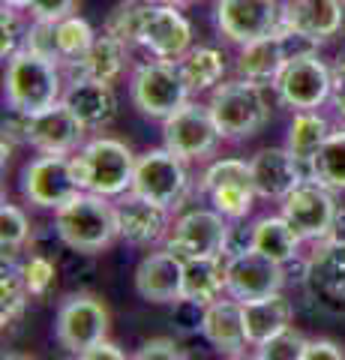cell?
Instances as JSON below:
<instances>
[{"mask_svg": "<svg viewBox=\"0 0 345 360\" xmlns=\"http://www.w3.org/2000/svg\"><path fill=\"white\" fill-rule=\"evenodd\" d=\"M255 193L264 198H285L297 184H304V162L294 160L292 150L264 148L249 160Z\"/></svg>", "mask_w": 345, "mask_h": 360, "instance_id": "cell-20", "label": "cell"}, {"mask_svg": "<svg viewBox=\"0 0 345 360\" xmlns=\"http://www.w3.org/2000/svg\"><path fill=\"white\" fill-rule=\"evenodd\" d=\"M0 33H4V42H0V54L4 60H9L13 54H18L25 49V37H21V27H18V15L13 6H4V18H0Z\"/></svg>", "mask_w": 345, "mask_h": 360, "instance_id": "cell-41", "label": "cell"}, {"mask_svg": "<svg viewBox=\"0 0 345 360\" xmlns=\"http://www.w3.org/2000/svg\"><path fill=\"white\" fill-rule=\"evenodd\" d=\"M255 250V225L247 229V225H228L226 231V243H222V258L231 262L237 255H247Z\"/></svg>", "mask_w": 345, "mask_h": 360, "instance_id": "cell-40", "label": "cell"}, {"mask_svg": "<svg viewBox=\"0 0 345 360\" xmlns=\"http://www.w3.org/2000/svg\"><path fill=\"white\" fill-rule=\"evenodd\" d=\"M204 189L214 207L222 213V217L240 219L252 210L255 201V180H252V168L249 162L240 160H219L207 168L204 174Z\"/></svg>", "mask_w": 345, "mask_h": 360, "instance_id": "cell-13", "label": "cell"}, {"mask_svg": "<svg viewBox=\"0 0 345 360\" xmlns=\"http://www.w3.org/2000/svg\"><path fill=\"white\" fill-rule=\"evenodd\" d=\"M124 63H126V42H120L111 33H103V37H96L91 51L79 63H70V70L72 78H96V82L111 84L124 72Z\"/></svg>", "mask_w": 345, "mask_h": 360, "instance_id": "cell-27", "label": "cell"}, {"mask_svg": "<svg viewBox=\"0 0 345 360\" xmlns=\"http://www.w3.org/2000/svg\"><path fill=\"white\" fill-rule=\"evenodd\" d=\"M189 42H193V27H189L183 13H177V6L162 4L148 9L138 33V45H144L157 60H181L189 51Z\"/></svg>", "mask_w": 345, "mask_h": 360, "instance_id": "cell-16", "label": "cell"}, {"mask_svg": "<svg viewBox=\"0 0 345 360\" xmlns=\"http://www.w3.org/2000/svg\"><path fill=\"white\" fill-rule=\"evenodd\" d=\"M280 25L282 9L276 0H216V27L237 45L271 37Z\"/></svg>", "mask_w": 345, "mask_h": 360, "instance_id": "cell-10", "label": "cell"}, {"mask_svg": "<svg viewBox=\"0 0 345 360\" xmlns=\"http://www.w3.org/2000/svg\"><path fill=\"white\" fill-rule=\"evenodd\" d=\"M148 9H150V4H124V6H117L105 21V33L117 37L120 42H126V45L138 42V33H141Z\"/></svg>", "mask_w": 345, "mask_h": 360, "instance_id": "cell-36", "label": "cell"}, {"mask_svg": "<svg viewBox=\"0 0 345 360\" xmlns=\"http://www.w3.org/2000/svg\"><path fill=\"white\" fill-rule=\"evenodd\" d=\"M327 135H330V123L325 117L315 115V111H300L292 120V127H288V150L294 153L297 162L309 165L318 148L327 141Z\"/></svg>", "mask_w": 345, "mask_h": 360, "instance_id": "cell-31", "label": "cell"}, {"mask_svg": "<svg viewBox=\"0 0 345 360\" xmlns=\"http://www.w3.org/2000/svg\"><path fill=\"white\" fill-rule=\"evenodd\" d=\"M243 324H247V340L261 345L267 340H273L276 333L288 330V324H292V303L282 295L249 300L243 303Z\"/></svg>", "mask_w": 345, "mask_h": 360, "instance_id": "cell-26", "label": "cell"}, {"mask_svg": "<svg viewBox=\"0 0 345 360\" xmlns=\"http://www.w3.org/2000/svg\"><path fill=\"white\" fill-rule=\"evenodd\" d=\"M285 63H288V54H285L280 30H276L271 37H261V39H252L243 45L240 58H237V72L255 84H276Z\"/></svg>", "mask_w": 345, "mask_h": 360, "instance_id": "cell-25", "label": "cell"}, {"mask_svg": "<svg viewBox=\"0 0 345 360\" xmlns=\"http://www.w3.org/2000/svg\"><path fill=\"white\" fill-rule=\"evenodd\" d=\"M313 180L327 189H345V129L330 132L327 141L318 148L313 162L306 165Z\"/></svg>", "mask_w": 345, "mask_h": 360, "instance_id": "cell-32", "label": "cell"}, {"mask_svg": "<svg viewBox=\"0 0 345 360\" xmlns=\"http://www.w3.org/2000/svg\"><path fill=\"white\" fill-rule=\"evenodd\" d=\"M177 70H181L189 94L193 90H207L222 82V75H226V58L216 49H210V45H198V49H189L183 54Z\"/></svg>", "mask_w": 345, "mask_h": 360, "instance_id": "cell-30", "label": "cell"}, {"mask_svg": "<svg viewBox=\"0 0 345 360\" xmlns=\"http://www.w3.org/2000/svg\"><path fill=\"white\" fill-rule=\"evenodd\" d=\"M117 229L120 238L132 246H153L157 240H162L165 229H169V207L129 195L117 207Z\"/></svg>", "mask_w": 345, "mask_h": 360, "instance_id": "cell-23", "label": "cell"}, {"mask_svg": "<svg viewBox=\"0 0 345 360\" xmlns=\"http://www.w3.org/2000/svg\"><path fill=\"white\" fill-rule=\"evenodd\" d=\"M136 291L150 303H177L183 291V262L169 250L141 258L136 267Z\"/></svg>", "mask_w": 345, "mask_h": 360, "instance_id": "cell-21", "label": "cell"}, {"mask_svg": "<svg viewBox=\"0 0 345 360\" xmlns=\"http://www.w3.org/2000/svg\"><path fill=\"white\" fill-rule=\"evenodd\" d=\"M25 49L42 54L48 60L60 63V51H58V21H39L33 18L30 30L25 33Z\"/></svg>", "mask_w": 345, "mask_h": 360, "instance_id": "cell-38", "label": "cell"}, {"mask_svg": "<svg viewBox=\"0 0 345 360\" xmlns=\"http://www.w3.org/2000/svg\"><path fill=\"white\" fill-rule=\"evenodd\" d=\"M136 162L132 150L117 139H93L79 150V156H72L82 189L96 195H120L132 189Z\"/></svg>", "mask_w": 345, "mask_h": 360, "instance_id": "cell-3", "label": "cell"}, {"mask_svg": "<svg viewBox=\"0 0 345 360\" xmlns=\"http://www.w3.org/2000/svg\"><path fill=\"white\" fill-rule=\"evenodd\" d=\"M282 4H288V0H282Z\"/></svg>", "mask_w": 345, "mask_h": 360, "instance_id": "cell-52", "label": "cell"}, {"mask_svg": "<svg viewBox=\"0 0 345 360\" xmlns=\"http://www.w3.org/2000/svg\"><path fill=\"white\" fill-rule=\"evenodd\" d=\"M228 279V264H222L219 255H204V258H189L183 262V291L181 297L195 300V303H214L219 291L226 288Z\"/></svg>", "mask_w": 345, "mask_h": 360, "instance_id": "cell-28", "label": "cell"}, {"mask_svg": "<svg viewBox=\"0 0 345 360\" xmlns=\"http://www.w3.org/2000/svg\"><path fill=\"white\" fill-rule=\"evenodd\" d=\"M306 342L297 330H282L276 333L273 340H267L259 345V360H304V352H306Z\"/></svg>", "mask_w": 345, "mask_h": 360, "instance_id": "cell-37", "label": "cell"}, {"mask_svg": "<svg viewBox=\"0 0 345 360\" xmlns=\"http://www.w3.org/2000/svg\"><path fill=\"white\" fill-rule=\"evenodd\" d=\"M304 360H345L342 348L330 340H313L306 342V352H304Z\"/></svg>", "mask_w": 345, "mask_h": 360, "instance_id": "cell-45", "label": "cell"}, {"mask_svg": "<svg viewBox=\"0 0 345 360\" xmlns=\"http://www.w3.org/2000/svg\"><path fill=\"white\" fill-rule=\"evenodd\" d=\"M6 360H25V357H6Z\"/></svg>", "mask_w": 345, "mask_h": 360, "instance_id": "cell-51", "label": "cell"}, {"mask_svg": "<svg viewBox=\"0 0 345 360\" xmlns=\"http://www.w3.org/2000/svg\"><path fill=\"white\" fill-rule=\"evenodd\" d=\"M162 135H165V148L177 153L181 160H198V156L214 153L216 141L222 139L216 120L210 115V105H195V103H186L181 111H174L165 120Z\"/></svg>", "mask_w": 345, "mask_h": 360, "instance_id": "cell-11", "label": "cell"}, {"mask_svg": "<svg viewBox=\"0 0 345 360\" xmlns=\"http://www.w3.org/2000/svg\"><path fill=\"white\" fill-rule=\"evenodd\" d=\"M333 90V72L318 60V54L309 58L288 60L282 75L276 78V94L288 108L297 111H313L325 99H330Z\"/></svg>", "mask_w": 345, "mask_h": 360, "instance_id": "cell-12", "label": "cell"}, {"mask_svg": "<svg viewBox=\"0 0 345 360\" xmlns=\"http://www.w3.org/2000/svg\"><path fill=\"white\" fill-rule=\"evenodd\" d=\"M21 274H25V283L30 288V295H48L54 285V264L46 255H33L30 262L21 264Z\"/></svg>", "mask_w": 345, "mask_h": 360, "instance_id": "cell-39", "label": "cell"}, {"mask_svg": "<svg viewBox=\"0 0 345 360\" xmlns=\"http://www.w3.org/2000/svg\"><path fill=\"white\" fill-rule=\"evenodd\" d=\"M132 360H189V357L181 352V345L174 340H150L132 354Z\"/></svg>", "mask_w": 345, "mask_h": 360, "instance_id": "cell-42", "label": "cell"}, {"mask_svg": "<svg viewBox=\"0 0 345 360\" xmlns=\"http://www.w3.org/2000/svg\"><path fill=\"white\" fill-rule=\"evenodd\" d=\"M58 238L75 252H99L115 240L117 229V207H111L105 195H75L63 205L54 219Z\"/></svg>", "mask_w": 345, "mask_h": 360, "instance_id": "cell-1", "label": "cell"}, {"mask_svg": "<svg viewBox=\"0 0 345 360\" xmlns=\"http://www.w3.org/2000/svg\"><path fill=\"white\" fill-rule=\"evenodd\" d=\"M304 283L309 300L330 315H345V243H325L309 258Z\"/></svg>", "mask_w": 345, "mask_h": 360, "instance_id": "cell-14", "label": "cell"}, {"mask_svg": "<svg viewBox=\"0 0 345 360\" xmlns=\"http://www.w3.org/2000/svg\"><path fill=\"white\" fill-rule=\"evenodd\" d=\"M33 0H4V6H13V9H30Z\"/></svg>", "mask_w": 345, "mask_h": 360, "instance_id": "cell-49", "label": "cell"}, {"mask_svg": "<svg viewBox=\"0 0 345 360\" xmlns=\"http://www.w3.org/2000/svg\"><path fill=\"white\" fill-rule=\"evenodd\" d=\"M75 0H33L30 15L39 21H63L66 15H72Z\"/></svg>", "mask_w": 345, "mask_h": 360, "instance_id": "cell-44", "label": "cell"}, {"mask_svg": "<svg viewBox=\"0 0 345 360\" xmlns=\"http://www.w3.org/2000/svg\"><path fill=\"white\" fill-rule=\"evenodd\" d=\"M79 360H126V354L120 352L117 345H111V342H96L93 348H87V352L79 354Z\"/></svg>", "mask_w": 345, "mask_h": 360, "instance_id": "cell-47", "label": "cell"}, {"mask_svg": "<svg viewBox=\"0 0 345 360\" xmlns=\"http://www.w3.org/2000/svg\"><path fill=\"white\" fill-rule=\"evenodd\" d=\"M60 103L72 111L84 129H103L117 115V96L108 82L96 78H72Z\"/></svg>", "mask_w": 345, "mask_h": 360, "instance_id": "cell-19", "label": "cell"}, {"mask_svg": "<svg viewBox=\"0 0 345 360\" xmlns=\"http://www.w3.org/2000/svg\"><path fill=\"white\" fill-rule=\"evenodd\" d=\"M282 217L300 234V240H327L337 217V201L318 180H304L282 198Z\"/></svg>", "mask_w": 345, "mask_h": 360, "instance_id": "cell-8", "label": "cell"}, {"mask_svg": "<svg viewBox=\"0 0 345 360\" xmlns=\"http://www.w3.org/2000/svg\"><path fill=\"white\" fill-rule=\"evenodd\" d=\"M93 42H96V33L84 18L66 15L63 21H58V51H60V60L66 66L79 63L84 54L91 51Z\"/></svg>", "mask_w": 345, "mask_h": 360, "instance_id": "cell-33", "label": "cell"}, {"mask_svg": "<svg viewBox=\"0 0 345 360\" xmlns=\"http://www.w3.org/2000/svg\"><path fill=\"white\" fill-rule=\"evenodd\" d=\"M210 115H214L222 139H228V141L249 139L271 117L264 84L247 82V78L219 84L214 90V96H210Z\"/></svg>", "mask_w": 345, "mask_h": 360, "instance_id": "cell-4", "label": "cell"}, {"mask_svg": "<svg viewBox=\"0 0 345 360\" xmlns=\"http://www.w3.org/2000/svg\"><path fill=\"white\" fill-rule=\"evenodd\" d=\"M27 297H30V288L25 283L21 267H15L13 262H4V276H0V321H4V328L25 312Z\"/></svg>", "mask_w": 345, "mask_h": 360, "instance_id": "cell-34", "label": "cell"}, {"mask_svg": "<svg viewBox=\"0 0 345 360\" xmlns=\"http://www.w3.org/2000/svg\"><path fill=\"white\" fill-rule=\"evenodd\" d=\"M204 340L226 354H237L247 345V324H243V303L240 300H214L204 307L202 321Z\"/></svg>", "mask_w": 345, "mask_h": 360, "instance_id": "cell-24", "label": "cell"}, {"mask_svg": "<svg viewBox=\"0 0 345 360\" xmlns=\"http://www.w3.org/2000/svg\"><path fill=\"white\" fill-rule=\"evenodd\" d=\"M297 243L300 234L288 225L285 217H264L255 222V252L285 264L297 255Z\"/></svg>", "mask_w": 345, "mask_h": 360, "instance_id": "cell-29", "label": "cell"}, {"mask_svg": "<svg viewBox=\"0 0 345 360\" xmlns=\"http://www.w3.org/2000/svg\"><path fill=\"white\" fill-rule=\"evenodd\" d=\"M327 240H330V243H345V207L337 210V217H333V225H330Z\"/></svg>", "mask_w": 345, "mask_h": 360, "instance_id": "cell-48", "label": "cell"}, {"mask_svg": "<svg viewBox=\"0 0 345 360\" xmlns=\"http://www.w3.org/2000/svg\"><path fill=\"white\" fill-rule=\"evenodd\" d=\"M330 99L333 105H337V111L345 117V54L339 58L337 70H333V90H330Z\"/></svg>", "mask_w": 345, "mask_h": 360, "instance_id": "cell-46", "label": "cell"}, {"mask_svg": "<svg viewBox=\"0 0 345 360\" xmlns=\"http://www.w3.org/2000/svg\"><path fill=\"white\" fill-rule=\"evenodd\" d=\"M30 234V222L25 217V210H18L15 205L4 201L0 207V246H4V262H13L15 252L21 250V243Z\"/></svg>", "mask_w": 345, "mask_h": 360, "instance_id": "cell-35", "label": "cell"}, {"mask_svg": "<svg viewBox=\"0 0 345 360\" xmlns=\"http://www.w3.org/2000/svg\"><path fill=\"white\" fill-rule=\"evenodd\" d=\"M21 195L37 207H54L60 210L70 205L75 195H82V184L75 174L72 156H54L42 153L39 160H33L25 174H21Z\"/></svg>", "mask_w": 345, "mask_h": 360, "instance_id": "cell-6", "label": "cell"}, {"mask_svg": "<svg viewBox=\"0 0 345 360\" xmlns=\"http://www.w3.org/2000/svg\"><path fill=\"white\" fill-rule=\"evenodd\" d=\"M228 225L222 222L219 210H193L177 219L174 231L165 250L177 255L181 262L189 258H204V255H222V243H226Z\"/></svg>", "mask_w": 345, "mask_h": 360, "instance_id": "cell-15", "label": "cell"}, {"mask_svg": "<svg viewBox=\"0 0 345 360\" xmlns=\"http://www.w3.org/2000/svg\"><path fill=\"white\" fill-rule=\"evenodd\" d=\"M202 321H204V303H195L186 297L174 303V324L181 330H202Z\"/></svg>", "mask_w": 345, "mask_h": 360, "instance_id": "cell-43", "label": "cell"}, {"mask_svg": "<svg viewBox=\"0 0 345 360\" xmlns=\"http://www.w3.org/2000/svg\"><path fill=\"white\" fill-rule=\"evenodd\" d=\"M282 25L318 42L330 39L345 25V0H288L282 6Z\"/></svg>", "mask_w": 345, "mask_h": 360, "instance_id": "cell-22", "label": "cell"}, {"mask_svg": "<svg viewBox=\"0 0 345 360\" xmlns=\"http://www.w3.org/2000/svg\"><path fill=\"white\" fill-rule=\"evenodd\" d=\"M82 135H84V127L79 123V117H75L63 103H58L48 111H39V115L30 117L27 144L37 148L39 153L66 156L82 144Z\"/></svg>", "mask_w": 345, "mask_h": 360, "instance_id": "cell-18", "label": "cell"}, {"mask_svg": "<svg viewBox=\"0 0 345 360\" xmlns=\"http://www.w3.org/2000/svg\"><path fill=\"white\" fill-rule=\"evenodd\" d=\"M186 96H189V87L174 63L157 60V63H144L136 70V78H132V103H136L141 115L169 120L174 111H181L186 105Z\"/></svg>", "mask_w": 345, "mask_h": 360, "instance_id": "cell-5", "label": "cell"}, {"mask_svg": "<svg viewBox=\"0 0 345 360\" xmlns=\"http://www.w3.org/2000/svg\"><path fill=\"white\" fill-rule=\"evenodd\" d=\"M6 96L9 108L27 111V115H39L58 105L63 99L58 60H48L30 49L13 54L6 66Z\"/></svg>", "mask_w": 345, "mask_h": 360, "instance_id": "cell-2", "label": "cell"}, {"mask_svg": "<svg viewBox=\"0 0 345 360\" xmlns=\"http://www.w3.org/2000/svg\"><path fill=\"white\" fill-rule=\"evenodd\" d=\"M226 264H228L226 288H228V295L235 300H240V303L280 295V288L285 283L282 264L261 255V252H255V250L247 252V255L231 258V262H226Z\"/></svg>", "mask_w": 345, "mask_h": 360, "instance_id": "cell-17", "label": "cell"}, {"mask_svg": "<svg viewBox=\"0 0 345 360\" xmlns=\"http://www.w3.org/2000/svg\"><path fill=\"white\" fill-rule=\"evenodd\" d=\"M162 4H171V6H183V4H193V0H162Z\"/></svg>", "mask_w": 345, "mask_h": 360, "instance_id": "cell-50", "label": "cell"}, {"mask_svg": "<svg viewBox=\"0 0 345 360\" xmlns=\"http://www.w3.org/2000/svg\"><path fill=\"white\" fill-rule=\"evenodd\" d=\"M186 168L183 160L169 148L148 150L136 162V177H132V195L148 198L153 205L177 207L186 195Z\"/></svg>", "mask_w": 345, "mask_h": 360, "instance_id": "cell-7", "label": "cell"}, {"mask_svg": "<svg viewBox=\"0 0 345 360\" xmlns=\"http://www.w3.org/2000/svg\"><path fill=\"white\" fill-rule=\"evenodd\" d=\"M58 342L72 354H82L87 348L105 340L108 333V312L96 297L75 295L60 303L58 321H54Z\"/></svg>", "mask_w": 345, "mask_h": 360, "instance_id": "cell-9", "label": "cell"}]
</instances>
